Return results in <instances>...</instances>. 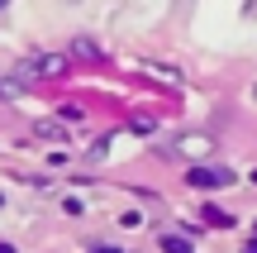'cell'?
Masks as SVG:
<instances>
[{
	"label": "cell",
	"instance_id": "6da1fadb",
	"mask_svg": "<svg viewBox=\"0 0 257 253\" xmlns=\"http://www.w3.org/2000/svg\"><path fill=\"white\" fill-rule=\"evenodd\" d=\"M229 182H233V172H219V167H210V172H205V167H195V172H191V187H200V191L229 187Z\"/></svg>",
	"mask_w": 257,
	"mask_h": 253
},
{
	"label": "cell",
	"instance_id": "7a4b0ae2",
	"mask_svg": "<svg viewBox=\"0 0 257 253\" xmlns=\"http://www.w3.org/2000/svg\"><path fill=\"white\" fill-rule=\"evenodd\" d=\"M162 253H191V239L186 234H162Z\"/></svg>",
	"mask_w": 257,
	"mask_h": 253
},
{
	"label": "cell",
	"instance_id": "3957f363",
	"mask_svg": "<svg viewBox=\"0 0 257 253\" xmlns=\"http://www.w3.org/2000/svg\"><path fill=\"white\" fill-rule=\"evenodd\" d=\"M91 253H119V248H91Z\"/></svg>",
	"mask_w": 257,
	"mask_h": 253
},
{
	"label": "cell",
	"instance_id": "277c9868",
	"mask_svg": "<svg viewBox=\"0 0 257 253\" xmlns=\"http://www.w3.org/2000/svg\"><path fill=\"white\" fill-rule=\"evenodd\" d=\"M243 253H257V244H252V248H243Z\"/></svg>",
	"mask_w": 257,
	"mask_h": 253
},
{
	"label": "cell",
	"instance_id": "5b68a950",
	"mask_svg": "<svg viewBox=\"0 0 257 253\" xmlns=\"http://www.w3.org/2000/svg\"><path fill=\"white\" fill-rule=\"evenodd\" d=\"M5 5H10V0H0V10H5Z\"/></svg>",
	"mask_w": 257,
	"mask_h": 253
}]
</instances>
